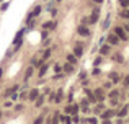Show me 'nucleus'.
Masks as SVG:
<instances>
[{"instance_id": "1", "label": "nucleus", "mask_w": 129, "mask_h": 124, "mask_svg": "<svg viewBox=\"0 0 129 124\" xmlns=\"http://www.w3.org/2000/svg\"><path fill=\"white\" fill-rule=\"evenodd\" d=\"M114 34H116L119 39H123V41H126V39H128V34L124 33L123 28H119V26H118V28H114Z\"/></svg>"}, {"instance_id": "2", "label": "nucleus", "mask_w": 129, "mask_h": 124, "mask_svg": "<svg viewBox=\"0 0 129 124\" xmlns=\"http://www.w3.org/2000/svg\"><path fill=\"white\" fill-rule=\"evenodd\" d=\"M108 43L113 44V46H116V44L119 43V38H118L116 34H109V36H108Z\"/></svg>"}, {"instance_id": "3", "label": "nucleus", "mask_w": 129, "mask_h": 124, "mask_svg": "<svg viewBox=\"0 0 129 124\" xmlns=\"http://www.w3.org/2000/svg\"><path fill=\"white\" fill-rule=\"evenodd\" d=\"M21 38H23V31H18V34H16V38H15V47H20Z\"/></svg>"}, {"instance_id": "4", "label": "nucleus", "mask_w": 129, "mask_h": 124, "mask_svg": "<svg viewBox=\"0 0 129 124\" xmlns=\"http://www.w3.org/2000/svg\"><path fill=\"white\" fill-rule=\"evenodd\" d=\"M78 34H82V36H88L90 34V31H88V28L87 26H78Z\"/></svg>"}, {"instance_id": "5", "label": "nucleus", "mask_w": 129, "mask_h": 124, "mask_svg": "<svg viewBox=\"0 0 129 124\" xmlns=\"http://www.w3.org/2000/svg\"><path fill=\"white\" fill-rule=\"evenodd\" d=\"M98 12H100L98 8H95V10H93V15L90 16V23H97V21H98Z\"/></svg>"}, {"instance_id": "6", "label": "nucleus", "mask_w": 129, "mask_h": 124, "mask_svg": "<svg viewBox=\"0 0 129 124\" xmlns=\"http://www.w3.org/2000/svg\"><path fill=\"white\" fill-rule=\"evenodd\" d=\"M82 52H83V49H82L80 46H75V49H74V54H75V57H80V56H82Z\"/></svg>"}, {"instance_id": "7", "label": "nucleus", "mask_w": 129, "mask_h": 124, "mask_svg": "<svg viewBox=\"0 0 129 124\" xmlns=\"http://www.w3.org/2000/svg\"><path fill=\"white\" fill-rule=\"evenodd\" d=\"M77 109H78L77 106H69V108H67L65 111H67L69 114H75V113H77Z\"/></svg>"}, {"instance_id": "8", "label": "nucleus", "mask_w": 129, "mask_h": 124, "mask_svg": "<svg viewBox=\"0 0 129 124\" xmlns=\"http://www.w3.org/2000/svg\"><path fill=\"white\" fill-rule=\"evenodd\" d=\"M109 78H111L113 82H118V80H119V75H118L116 72H111V74H109Z\"/></svg>"}, {"instance_id": "9", "label": "nucleus", "mask_w": 129, "mask_h": 124, "mask_svg": "<svg viewBox=\"0 0 129 124\" xmlns=\"http://www.w3.org/2000/svg\"><path fill=\"white\" fill-rule=\"evenodd\" d=\"M64 70L67 72V74L74 72V67H72V64H65V65H64Z\"/></svg>"}, {"instance_id": "10", "label": "nucleus", "mask_w": 129, "mask_h": 124, "mask_svg": "<svg viewBox=\"0 0 129 124\" xmlns=\"http://www.w3.org/2000/svg\"><path fill=\"white\" fill-rule=\"evenodd\" d=\"M28 98H30V100H36V98H38V90H31Z\"/></svg>"}, {"instance_id": "11", "label": "nucleus", "mask_w": 129, "mask_h": 124, "mask_svg": "<svg viewBox=\"0 0 129 124\" xmlns=\"http://www.w3.org/2000/svg\"><path fill=\"white\" fill-rule=\"evenodd\" d=\"M95 95H97V100H100V101H103V100H105V96H103V92H101V90H97Z\"/></svg>"}, {"instance_id": "12", "label": "nucleus", "mask_w": 129, "mask_h": 124, "mask_svg": "<svg viewBox=\"0 0 129 124\" xmlns=\"http://www.w3.org/2000/svg\"><path fill=\"white\" fill-rule=\"evenodd\" d=\"M108 52H109V46H103L100 49V54H108Z\"/></svg>"}, {"instance_id": "13", "label": "nucleus", "mask_w": 129, "mask_h": 124, "mask_svg": "<svg viewBox=\"0 0 129 124\" xmlns=\"http://www.w3.org/2000/svg\"><path fill=\"white\" fill-rule=\"evenodd\" d=\"M67 61L70 62V64H75L77 59H75V56H74V54H70V56H67Z\"/></svg>"}, {"instance_id": "14", "label": "nucleus", "mask_w": 129, "mask_h": 124, "mask_svg": "<svg viewBox=\"0 0 129 124\" xmlns=\"http://www.w3.org/2000/svg\"><path fill=\"white\" fill-rule=\"evenodd\" d=\"M126 113H128V106H124V108H123V109H121V111L118 113V116H119V118H123V116H124Z\"/></svg>"}, {"instance_id": "15", "label": "nucleus", "mask_w": 129, "mask_h": 124, "mask_svg": "<svg viewBox=\"0 0 129 124\" xmlns=\"http://www.w3.org/2000/svg\"><path fill=\"white\" fill-rule=\"evenodd\" d=\"M121 16L126 18V20H129V10H123V12H121Z\"/></svg>"}, {"instance_id": "16", "label": "nucleus", "mask_w": 129, "mask_h": 124, "mask_svg": "<svg viewBox=\"0 0 129 124\" xmlns=\"http://www.w3.org/2000/svg\"><path fill=\"white\" fill-rule=\"evenodd\" d=\"M54 26H56V23H54V21H49V23H44V28H47V30H49V28H54Z\"/></svg>"}, {"instance_id": "17", "label": "nucleus", "mask_w": 129, "mask_h": 124, "mask_svg": "<svg viewBox=\"0 0 129 124\" xmlns=\"http://www.w3.org/2000/svg\"><path fill=\"white\" fill-rule=\"evenodd\" d=\"M109 116H113V111H105V113H103V118H105V119L109 118Z\"/></svg>"}, {"instance_id": "18", "label": "nucleus", "mask_w": 129, "mask_h": 124, "mask_svg": "<svg viewBox=\"0 0 129 124\" xmlns=\"http://www.w3.org/2000/svg\"><path fill=\"white\" fill-rule=\"evenodd\" d=\"M49 56H51V51L47 49V51L44 52V57H43V59H44V61H47V59H49Z\"/></svg>"}, {"instance_id": "19", "label": "nucleus", "mask_w": 129, "mask_h": 124, "mask_svg": "<svg viewBox=\"0 0 129 124\" xmlns=\"http://www.w3.org/2000/svg\"><path fill=\"white\" fill-rule=\"evenodd\" d=\"M118 95H119V93H118V90H113V92L109 93V96H111V98H116Z\"/></svg>"}, {"instance_id": "20", "label": "nucleus", "mask_w": 129, "mask_h": 124, "mask_svg": "<svg viewBox=\"0 0 129 124\" xmlns=\"http://www.w3.org/2000/svg\"><path fill=\"white\" fill-rule=\"evenodd\" d=\"M46 70H47V65H44V67L39 70V75H44V74H46Z\"/></svg>"}, {"instance_id": "21", "label": "nucleus", "mask_w": 129, "mask_h": 124, "mask_svg": "<svg viewBox=\"0 0 129 124\" xmlns=\"http://www.w3.org/2000/svg\"><path fill=\"white\" fill-rule=\"evenodd\" d=\"M62 121H64L65 124H72V123H70V118H69V116H64V118H62Z\"/></svg>"}, {"instance_id": "22", "label": "nucleus", "mask_w": 129, "mask_h": 124, "mask_svg": "<svg viewBox=\"0 0 129 124\" xmlns=\"http://www.w3.org/2000/svg\"><path fill=\"white\" fill-rule=\"evenodd\" d=\"M121 5L126 8V7H129V0H121Z\"/></svg>"}, {"instance_id": "23", "label": "nucleus", "mask_w": 129, "mask_h": 124, "mask_svg": "<svg viewBox=\"0 0 129 124\" xmlns=\"http://www.w3.org/2000/svg\"><path fill=\"white\" fill-rule=\"evenodd\" d=\"M43 101H44V98H43V96H41V98H39V100H38V101H36V106H41V105H43Z\"/></svg>"}, {"instance_id": "24", "label": "nucleus", "mask_w": 129, "mask_h": 124, "mask_svg": "<svg viewBox=\"0 0 129 124\" xmlns=\"http://www.w3.org/2000/svg\"><path fill=\"white\" fill-rule=\"evenodd\" d=\"M61 100H62V92H59L57 96H56V101H61Z\"/></svg>"}, {"instance_id": "25", "label": "nucleus", "mask_w": 129, "mask_h": 124, "mask_svg": "<svg viewBox=\"0 0 129 124\" xmlns=\"http://www.w3.org/2000/svg\"><path fill=\"white\" fill-rule=\"evenodd\" d=\"M95 111H97V113H101V111H103V106H101V105H98V106H97V109H95Z\"/></svg>"}, {"instance_id": "26", "label": "nucleus", "mask_w": 129, "mask_h": 124, "mask_svg": "<svg viewBox=\"0 0 129 124\" xmlns=\"http://www.w3.org/2000/svg\"><path fill=\"white\" fill-rule=\"evenodd\" d=\"M123 85H124V87H129V77L124 78V83H123Z\"/></svg>"}, {"instance_id": "27", "label": "nucleus", "mask_w": 129, "mask_h": 124, "mask_svg": "<svg viewBox=\"0 0 129 124\" xmlns=\"http://www.w3.org/2000/svg\"><path fill=\"white\" fill-rule=\"evenodd\" d=\"M88 123H90V124H97V119H95V118H90V119H88Z\"/></svg>"}, {"instance_id": "28", "label": "nucleus", "mask_w": 129, "mask_h": 124, "mask_svg": "<svg viewBox=\"0 0 129 124\" xmlns=\"http://www.w3.org/2000/svg\"><path fill=\"white\" fill-rule=\"evenodd\" d=\"M34 124H43V116H41V118H38V119H36V123Z\"/></svg>"}, {"instance_id": "29", "label": "nucleus", "mask_w": 129, "mask_h": 124, "mask_svg": "<svg viewBox=\"0 0 129 124\" xmlns=\"http://www.w3.org/2000/svg\"><path fill=\"white\" fill-rule=\"evenodd\" d=\"M114 59H116L118 62H123V59H121V56H114Z\"/></svg>"}, {"instance_id": "30", "label": "nucleus", "mask_w": 129, "mask_h": 124, "mask_svg": "<svg viewBox=\"0 0 129 124\" xmlns=\"http://www.w3.org/2000/svg\"><path fill=\"white\" fill-rule=\"evenodd\" d=\"M103 124H111V121H108V119H105V121H103Z\"/></svg>"}, {"instance_id": "31", "label": "nucleus", "mask_w": 129, "mask_h": 124, "mask_svg": "<svg viewBox=\"0 0 129 124\" xmlns=\"http://www.w3.org/2000/svg\"><path fill=\"white\" fill-rule=\"evenodd\" d=\"M93 2H95V3H101L103 0H93Z\"/></svg>"}, {"instance_id": "32", "label": "nucleus", "mask_w": 129, "mask_h": 124, "mask_svg": "<svg viewBox=\"0 0 129 124\" xmlns=\"http://www.w3.org/2000/svg\"><path fill=\"white\" fill-rule=\"evenodd\" d=\"M0 2H2V0H0Z\"/></svg>"}]
</instances>
